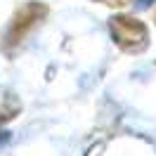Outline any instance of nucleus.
I'll use <instances>...</instances> for the list:
<instances>
[{
    "label": "nucleus",
    "instance_id": "1",
    "mask_svg": "<svg viewBox=\"0 0 156 156\" xmlns=\"http://www.w3.org/2000/svg\"><path fill=\"white\" fill-rule=\"evenodd\" d=\"M45 17H48V5L38 2V0H29L21 7H17V12L12 14L10 24H7V29L2 33V38H0V50L7 57H14V52L45 21Z\"/></svg>",
    "mask_w": 156,
    "mask_h": 156
},
{
    "label": "nucleus",
    "instance_id": "4",
    "mask_svg": "<svg viewBox=\"0 0 156 156\" xmlns=\"http://www.w3.org/2000/svg\"><path fill=\"white\" fill-rule=\"evenodd\" d=\"M97 2H104L109 7H123V5H128L130 0H97Z\"/></svg>",
    "mask_w": 156,
    "mask_h": 156
},
{
    "label": "nucleus",
    "instance_id": "3",
    "mask_svg": "<svg viewBox=\"0 0 156 156\" xmlns=\"http://www.w3.org/2000/svg\"><path fill=\"white\" fill-rule=\"evenodd\" d=\"M156 0H133V5H135L137 10H147V7H151Z\"/></svg>",
    "mask_w": 156,
    "mask_h": 156
},
{
    "label": "nucleus",
    "instance_id": "5",
    "mask_svg": "<svg viewBox=\"0 0 156 156\" xmlns=\"http://www.w3.org/2000/svg\"><path fill=\"white\" fill-rule=\"evenodd\" d=\"M7 140H10V133H0V147L5 144V142H7Z\"/></svg>",
    "mask_w": 156,
    "mask_h": 156
},
{
    "label": "nucleus",
    "instance_id": "2",
    "mask_svg": "<svg viewBox=\"0 0 156 156\" xmlns=\"http://www.w3.org/2000/svg\"><path fill=\"white\" fill-rule=\"evenodd\" d=\"M109 33L123 52L130 55H142L149 48V29L135 17L116 14L109 19Z\"/></svg>",
    "mask_w": 156,
    "mask_h": 156
},
{
    "label": "nucleus",
    "instance_id": "6",
    "mask_svg": "<svg viewBox=\"0 0 156 156\" xmlns=\"http://www.w3.org/2000/svg\"><path fill=\"white\" fill-rule=\"evenodd\" d=\"M154 24H156V10H154Z\"/></svg>",
    "mask_w": 156,
    "mask_h": 156
}]
</instances>
